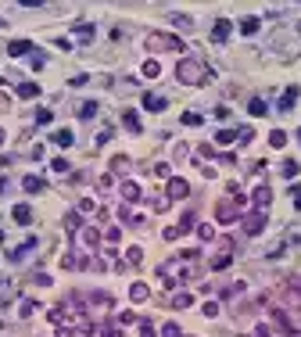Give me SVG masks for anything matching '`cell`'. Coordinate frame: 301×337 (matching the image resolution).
Masks as SVG:
<instances>
[{"instance_id": "6da1fadb", "label": "cell", "mask_w": 301, "mask_h": 337, "mask_svg": "<svg viewBox=\"0 0 301 337\" xmlns=\"http://www.w3.org/2000/svg\"><path fill=\"white\" fill-rule=\"evenodd\" d=\"M158 277L165 287H176V283H187V280H201V255L198 251H183L169 258V262L158 266Z\"/></svg>"}, {"instance_id": "7a4b0ae2", "label": "cell", "mask_w": 301, "mask_h": 337, "mask_svg": "<svg viewBox=\"0 0 301 337\" xmlns=\"http://www.w3.org/2000/svg\"><path fill=\"white\" fill-rule=\"evenodd\" d=\"M176 79L187 83V86H201V83H208V65L198 57H183L176 65Z\"/></svg>"}, {"instance_id": "3957f363", "label": "cell", "mask_w": 301, "mask_h": 337, "mask_svg": "<svg viewBox=\"0 0 301 337\" xmlns=\"http://www.w3.org/2000/svg\"><path fill=\"white\" fill-rule=\"evenodd\" d=\"M280 309H291V312H301V277H291L287 287L280 290Z\"/></svg>"}, {"instance_id": "277c9868", "label": "cell", "mask_w": 301, "mask_h": 337, "mask_svg": "<svg viewBox=\"0 0 301 337\" xmlns=\"http://www.w3.org/2000/svg\"><path fill=\"white\" fill-rule=\"evenodd\" d=\"M147 51H183V40L169 33H147Z\"/></svg>"}, {"instance_id": "5b68a950", "label": "cell", "mask_w": 301, "mask_h": 337, "mask_svg": "<svg viewBox=\"0 0 301 337\" xmlns=\"http://www.w3.org/2000/svg\"><path fill=\"white\" fill-rule=\"evenodd\" d=\"M194 226H198V216H194V212H187V216L183 219H179V226H169V229H165V240H176V237H183V233H190V229Z\"/></svg>"}, {"instance_id": "8992f818", "label": "cell", "mask_w": 301, "mask_h": 337, "mask_svg": "<svg viewBox=\"0 0 301 337\" xmlns=\"http://www.w3.org/2000/svg\"><path fill=\"white\" fill-rule=\"evenodd\" d=\"M262 229H265V212H248V216H244V233L248 237H258L262 233Z\"/></svg>"}, {"instance_id": "52a82bcc", "label": "cell", "mask_w": 301, "mask_h": 337, "mask_svg": "<svg viewBox=\"0 0 301 337\" xmlns=\"http://www.w3.org/2000/svg\"><path fill=\"white\" fill-rule=\"evenodd\" d=\"M187 194H190V183H187V179H179V176H172V179H169V187H165V197H169V201H183Z\"/></svg>"}, {"instance_id": "ba28073f", "label": "cell", "mask_w": 301, "mask_h": 337, "mask_svg": "<svg viewBox=\"0 0 301 337\" xmlns=\"http://www.w3.org/2000/svg\"><path fill=\"white\" fill-rule=\"evenodd\" d=\"M237 216H240V208H237L233 201H219V205H215V219H219L222 226H230V223H237Z\"/></svg>"}, {"instance_id": "9c48e42d", "label": "cell", "mask_w": 301, "mask_h": 337, "mask_svg": "<svg viewBox=\"0 0 301 337\" xmlns=\"http://www.w3.org/2000/svg\"><path fill=\"white\" fill-rule=\"evenodd\" d=\"M251 205H254V212H269V205H273V190H269V187H254Z\"/></svg>"}, {"instance_id": "30bf717a", "label": "cell", "mask_w": 301, "mask_h": 337, "mask_svg": "<svg viewBox=\"0 0 301 337\" xmlns=\"http://www.w3.org/2000/svg\"><path fill=\"white\" fill-rule=\"evenodd\" d=\"M122 126H126L133 136H140V133H144V122H140V115L133 112V108H126V112H122Z\"/></svg>"}, {"instance_id": "8fae6325", "label": "cell", "mask_w": 301, "mask_h": 337, "mask_svg": "<svg viewBox=\"0 0 301 337\" xmlns=\"http://www.w3.org/2000/svg\"><path fill=\"white\" fill-rule=\"evenodd\" d=\"M298 94H301L298 86H287V90L280 94V104H276V108H280V112H294V101H298Z\"/></svg>"}, {"instance_id": "7c38bea8", "label": "cell", "mask_w": 301, "mask_h": 337, "mask_svg": "<svg viewBox=\"0 0 301 337\" xmlns=\"http://www.w3.org/2000/svg\"><path fill=\"white\" fill-rule=\"evenodd\" d=\"M7 54L11 57H29V54H33V43H29V40H11L7 43Z\"/></svg>"}, {"instance_id": "4fadbf2b", "label": "cell", "mask_w": 301, "mask_h": 337, "mask_svg": "<svg viewBox=\"0 0 301 337\" xmlns=\"http://www.w3.org/2000/svg\"><path fill=\"white\" fill-rule=\"evenodd\" d=\"M33 248H36V237H29V240H25V244H18L14 251H7V262H22V258L33 251Z\"/></svg>"}, {"instance_id": "5bb4252c", "label": "cell", "mask_w": 301, "mask_h": 337, "mask_svg": "<svg viewBox=\"0 0 301 337\" xmlns=\"http://www.w3.org/2000/svg\"><path fill=\"white\" fill-rule=\"evenodd\" d=\"M140 197H144V194H140V187H137L133 179H126V183H122V201H126V205H137Z\"/></svg>"}, {"instance_id": "9a60e30c", "label": "cell", "mask_w": 301, "mask_h": 337, "mask_svg": "<svg viewBox=\"0 0 301 337\" xmlns=\"http://www.w3.org/2000/svg\"><path fill=\"white\" fill-rule=\"evenodd\" d=\"M165 104H169V101H165L161 94H154V90L144 94V108H147V112H165Z\"/></svg>"}, {"instance_id": "2e32d148", "label": "cell", "mask_w": 301, "mask_h": 337, "mask_svg": "<svg viewBox=\"0 0 301 337\" xmlns=\"http://www.w3.org/2000/svg\"><path fill=\"white\" fill-rule=\"evenodd\" d=\"M230 33H233V25L226 22V18H219L215 29H212V40H215V43H226V40H230Z\"/></svg>"}, {"instance_id": "e0dca14e", "label": "cell", "mask_w": 301, "mask_h": 337, "mask_svg": "<svg viewBox=\"0 0 301 337\" xmlns=\"http://www.w3.org/2000/svg\"><path fill=\"white\" fill-rule=\"evenodd\" d=\"M22 190L40 194V190H47V179H40V176H25V179H22Z\"/></svg>"}, {"instance_id": "ac0fdd59", "label": "cell", "mask_w": 301, "mask_h": 337, "mask_svg": "<svg viewBox=\"0 0 301 337\" xmlns=\"http://www.w3.org/2000/svg\"><path fill=\"white\" fill-rule=\"evenodd\" d=\"M258 25H262V18L248 14V18H240V33H244V36H254V33H258Z\"/></svg>"}, {"instance_id": "d6986e66", "label": "cell", "mask_w": 301, "mask_h": 337, "mask_svg": "<svg viewBox=\"0 0 301 337\" xmlns=\"http://www.w3.org/2000/svg\"><path fill=\"white\" fill-rule=\"evenodd\" d=\"M97 108H100V104H97V101H83V104H79V112H75V115H79L83 122H90V118H94V115H97Z\"/></svg>"}, {"instance_id": "ffe728a7", "label": "cell", "mask_w": 301, "mask_h": 337, "mask_svg": "<svg viewBox=\"0 0 301 337\" xmlns=\"http://www.w3.org/2000/svg\"><path fill=\"white\" fill-rule=\"evenodd\" d=\"M94 33H97V29L90 25V22H83V25H75V40H79V43H90V40H94Z\"/></svg>"}, {"instance_id": "44dd1931", "label": "cell", "mask_w": 301, "mask_h": 337, "mask_svg": "<svg viewBox=\"0 0 301 337\" xmlns=\"http://www.w3.org/2000/svg\"><path fill=\"white\" fill-rule=\"evenodd\" d=\"M50 140H54L57 147H72V144H75V136H72V129H57Z\"/></svg>"}, {"instance_id": "7402d4cb", "label": "cell", "mask_w": 301, "mask_h": 337, "mask_svg": "<svg viewBox=\"0 0 301 337\" xmlns=\"http://www.w3.org/2000/svg\"><path fill=\"white\" fill-rule=\"evenodd\" d=\"M18 97H22V101L40 97V86H36V83H18Z\"/></svg>"}, {"instance_id": "603a6c76", "label": "cell", "mask_w": 301, "mask_h": 337, "mask_svg": "<svg viewBox=\"0 0 301 337\" xmlns=\"http://www.w3.org/2000/svg\"><path fill=\"white\" fill-rule=\"evenodd\" d=\"M11 216H14V223H22V226H25L29 219H33V212H29V205H14V208H11Z\"/></svg>"}, {"instance_id": "cb8c5ba5", "label": "cell", "mask_w": 301, "mask_h": 337, "mask_svg": "<svg viewBox=\"0 0 301 337\" xmlns=\"http://www.w3.org/2000/svg\"><path fill=\"white\" fill-rule=\"evenodd\" d=\"M233 140H237V129H219V133H215V144H219V147H230Z\"/></svg>"}, {"instance_id": "d4e9b609", "label": "cell", "mask_w": 301, "mask_h": 337, "mask_svg": "<svg viewBox=\"0 0 301 337\" xmlns=\"http://www.w3.org/2000/svg\"><path fill=\"white\" fill-rule=\"evenodd\" d=\"M147 294H150L147 283H133V287H129V298H133V301H147Z\"/></svg>"}, {"instance_id": "484cf974", "label": "cell", "mask_w": 301, "mask_h": 337, "mask_svg": "<svg viewBox=\"0 0 301 337\" xmlns=\"http://www.w3.org/2000/svg\"><path fill=\"white\" fill-rule=\"evenodd\" d=\"M248 112H251V115H254V118H262V115H265V112H269V108H265V101H262V97H254V101H251V104H248Z\"/></svg>"}, {"instance_id": "4316f807", "label": "cell", "mask_w": 301, "mask_h": 337, "mask_svg": "<svg viewBox=\"0 0 301 337\" xmlns=\"http://www.w3.org/2000/svg\"><path fill=\"white\" fill-rule=\"evenodd\" d=\"M280 172H283V176H287V179H294V176L301 172V165H298L294 158H287V162H283V168H280Z\"/></svg>"}, {"instance_id": "83f0119b", "label": "cell", "mask_w": 301, "mask_h": 337, "mask_svg": "<svg viewBox=\"0 0 301 337\" xmlns=\"http://www.w3.org/2000/svg\"><path fill=\"white\" fill-rule=\"evenodd\" d=\"M190 305H194V294H187V290L172 298V309H190Z\"/></svg>"}, {"instance_id": "f1b7e54d", "label": "cell", "mask_w": 301, "mask_h": 337, "mask_svg": "<svg viewBox=\"0 0 301 337\" xmlns=\"http://www.w3.org/2000/svg\"><path fill=\"white\" fill-rule=\"evenodd\" d=\"M83 244H86V248H97V244H100V233H97V229H83Z\"/></svg>"}, {"instance_id": "f546056e", "label": "cell", "mask_w": 301, "mask_h": 337, "mask_svg": "<svg viewBox=\"0 0 301 337\" xmlns=\"http://www.w3.org/2000/svg\"><path fill=\"white\" fill-rule=\"evenodd\" d=\"M198 237H201V240H212V237H215V226H212V223H198Z\"/></svg>"}, {"instance_id": "4dcf8cb0", "label": "cell", "mask_w": 301, "mask_h": 337, "mask_svg": "<svg viewBox=\"0 0 301 337\" xmlns=\"http://www.w3.org/2000/svg\"><path fill=\"white\" fill-rule=\"evenodd\" d=\"M273 323H276L280 330H291V323H287V312H283V309H273Z\"/></svg>"}, {"instance_id": "1f68e13d", "label": "cell", "mask_w": 301, "mask_h": 337, "mask_svg": "<svg viewBox=\"0 0 301 337\" xmlns=\"http://www.w3.org/2000/svg\"><path fill=\"white\" fill-rule=\"evenodd\" d=\"M269 144H273V147H283V144H287V133H283V129H273V133H269Z\"/></svg>"}, {"instance_id": "d6a6232c", "label": "cell", "mask_w": 301, "mask_h": 337, "mask_svg": "<svg viewBox=\"0 0 301 337\" xmlns=\"http://www.w3.org/2000/svg\"><path fill=\"white\" fill-rule=\"evenodd\" d=\"M126 262H129V266H140V262H144V251H140V248H129V251H126Z\"/></svg>"}, {"instance_id": "836d02e7", "label": "cell", "mask_w": 301, "mask_h": 337, "mask_svg": "<svg viewBox=\"0 0 301 337\" xmlns=\"http://www.w3.org/2000/svg\"><path fill=\"white\" fill-rule=\"evenodd\" d=\"M172 22H176V29H194V18H190V14H172Z\"/></svg>"}, {"instance_id": "e575fe53", "label": "cell", "mask_w": 301, "mask_h": 337, "mask_svg": "<svg viewBox=\"0 0 301 337\" xmlns=\"http://www.w3.org/2000/svg\"><path fill=\"white\" fill-rule=\"evenodd\" d=\"M50 168H54L57 176H65V172H68L72 165H68V158H54V162H50Z\"/></svg>"}, {"instance_id": "d590c367", "label": "cell", "mask_w": 301, "mask_h": 337, "mask_svg": "<svg viewBox=\"0 0 301 337\" xmlns=\"http://www.w3.org/2000/svg\"><path fill=\"white\" fill-rule=\"evenodd\" d=\"M158 72H161V65H158V61H144V75H147V79H154Z\"/></svg>"}, {"instance_id": "8d00e7d4", "label": "cell", "mask_w": 301, "mask_h": 337, "mask_svg": "<svg viewBox=\"0 0 301 337\" xmlns=\"http://www.w3.org/2000/svg\"><path fill=\"white\" fill-rule=\"evenodd\" d=\"M237 140H240V144H251V140H254V129H251V126L237 129Z\"/></svg>"}, {"instance_id": "74e56055", "label": "cell", "mask_w": 301, "mask_h": 337, "mask_svg": "<svg viewBox=\"0 0 301 337\" xmlns=\"http://www.w3.org/2000/svg\"><path fill=\"white\" fill-rule=\"evenodd\" d=\"M183 126H201V115L198 112H183Z\"/></svg>"}, {"instance_id": "f35d334b", "label": "cell", "mask_w": 301, "mask_h": 337, "mask_svg": "<svg viewBox=\"0 0 301 337\" xmlns=\"http://www.w3.org/2000/svg\"><path fill=\"white\" fill-rule=\"evenodd\" d=\"M50 118H54L50 108H40V112H36V122H40V126H50Z\"/></svg>"}, {"instance_id": "ab89813d", "label": "cell", "mask_w": 301, "mask_h": 337, "mask_svg": "<svg viewBox=\"0 0 301 337\" xmlns=\"http://www.w3.org/2000/svg\"><path fill=\"white\" fill-rule=\"evenodd\" d=\"M111 168H115V172H126V168H129V158H126V155H118V158L111 162Z\"/></svg>"}, {"instance_id": "60d3db41", "label": "cell", "mask_w": 301, "mask_h": 337, "mask_svg": "<svg viewBox=\"0 0 301 337\" xmlns=\"http://www.w3.org/2000/svg\"><path fill=\"white\" fill-rule=\"evenodd\" d=\"M161 337H183V334H179L176 323H165V327H161Z\"/></svg>"}, {"instance_id": "b9f144b4", "label": "cell", "mask_w": 301, "mask_h": 337, "mask_svg": "<svg viewBox=\"0 0 301 337\" xmlns=\"http://www.w3.org/2000/svg\"><path fill=\"white\" fill-rule=\"evenodd\" d=\"M226 266H230V255H215L212 258V269H226Z\"/></svg>"}, {"instance_id": "7bdbcfd3", "label": "cell", "mask_w": 301, "mask_h": 337, "mask_svg": "<svg viewBox=\"0 0 301 337\" xmlns=\"http://www.w3.org/2000/svg\"><path fill=\"white\" fill-rule=\"evenodd\" d=\"M150 172H154L158 179H169V165H154V168H150Z\"/></svg>"}, {"instance_id": "ee69618b", "label": "cell", "mask_w": 301, "mask_h": 337, "mask_svg": "<svg viewBox=\"0 0 301 337\" xmlns=\"http://www.w3.org/2000/svg\"><path fill=\"white\" fill-rule=\"evenodd\" d=\"M108 140H111V126H104V129L97 133V144H108Z\"/></svg>"}, {"instance_id": "f6af8a7d", "label": "cell", "mask_w": 301, "mask_h": 337, "mask_svg": "<svg viewBox=\"0 0 301 337\" xmlns=\"http://www.w3.org/2000/svg\"><path fill=\"white\" fill-rule=\"evenodd\" d=\"M204 316H208V319H215V316H219V305H215V301H208V305H204Z\"/></svg>"}, {"instance_id": "bcb514c9", "label": "cell", "mask_w": 301, "mask_h": 337, "mask_svg": "<svg viewBox=\"0 0 301 337\" xmlns=\"http://www.w3.org/2000/svg\"><path fill=\"white\" fill-rule=\"evenodd\" d=\"M150 205H154V212H165V208H169V197H154Z\"/></svg>"}, {"instance_id": "7dc6e473", "label": "cell", "mask_w": 301, "mask_h": 337, "mask_svg": "<svg viewBox=\"0 0 301 337\" xmlns=\"http://www.w3.org/2000/svg\"><path fill=\"white\" fill-rule=\"evenodd\" d=\"M140 337H158V334H154V327H150V323H140Z\"/></svg>"}, {"instance_id": "c3c4849f", "label": "cell", "mask_w": 301, "mask_h": 337, "mask_svg": "<svg viewBox=\"0 0 301 337\" xmlns=\"http://www.w3.org/2000/svg\"><path fill=\"white\" fill-rule=\"evenodd\" d=\"M33 309H36L33 301H22V309H18V316H33Z\"/></svg>"}, {"instance_id": "681fc988", "label": "cell", "mask_w": 301, "mask_h": 337, "mask_svg": "<svg viewBox=\"0 0 301 337\" xmlns=\"http://www.w3.org/2000/svg\"><path fill=\"white\" fill-rule=\"evenodd\" d=\"M251 337H273V330H269V327H254V334Z\"/></svg>"}, {"instance_id": "f907efd6", "label": "cell", "mask_w": 301, "mask_h": 337, "mask_svg": "<svg viewBox=\"0 0 301 337\" xmlns=\"http://www.w3.org/2000/svg\"><path fill=\"white\" fill-rule=\"evenodd\" d=\"M291 194H294V208H301V183H298V187H291Z\"/></svg>"}, {"instance_id": "816d5d0a", "label": "cell", "mask_w": 301, "mask_h": 337, "mask_svg": "<svg viewBox=\"0 0 301 337\" xmlns=\"http://www.w3.org/2000/svg\"><path fill=\"white\" fill-rule=\"evenodd\" d=\"M287 337H301V330H287Z\"/></svg>"}, {"instance_id": "f5cc1de1", "label": "cell", "mask_w": 301, "mask_h": 337, "mask_svg": "<svg viewBox=\"0 0 301 337\" xmlns=\"http://www.w3.org/2000/svg\"><path fill=\"white\" fill-rule=\"evenodd\" d=\"M0 144H4V129H0Z\"/></svg>"}, {"instance_id": "db71d44e", "label": "cell", "mask_w": 301, "mask_h": 337, "mask_svg": "<svg viewBox=\"0 0 301 337\" xmlns=\"http://www.w3.org/2000/svg\"><path fill=\"white\" fill-rule=\"evenodd\" d=\"M4 25H7V22H0V29H4Z\"/></svg>"}, {"instance_id": "11a10c76", "label": "cell", "mask_w": 301, "mask_h": 337, "mask_svg": "<svg viewBox=\"0 0 301 337\" xmlns=\"http://www.w3.org/2000/svg\"><path fill=\"white\" fill-rule=\"evenodd\" d=\"M298 140H301V129H298Z\"/></svg>"}, {"instance_id": "9f6ffc18", "label": "cell", "mask_w": 301, "mask_h": 337, "mask_svg": "<svg viewBox=\"0 0 301 337\" xmlns=\"http://www.w3.org/2000/svg\"><path fill=\"white\" fill-rule=\"evenodd\" d=\"M298 33H301V25H298Z\"/></svg>"}]
</instances>
